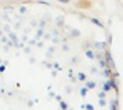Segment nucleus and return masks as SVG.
<instances>
[{
	"mask_svg": "<svg viewBox=\"0 0 123 110\" xmlns=\"http://www.w3.org/2000/svg\"><path fill=\"white\" fill-rule=\"evenodd\" d=\"M77 78H78L79 81L83 82V81L86 80V74H85L84 73H83V72H80V73H79L77 74Z\"/></svg>",
	"mask_w": 123,
	"mask_h": 110,
	"instance_id": "f257e3e1",
	"label": "nucleus"
},
{
	"mask_svg": "<svg viewBox=\"0 0 123 110\" xmlns=\"http://www.w3.org/2000/svg\"><path fill=\"white\" fill-rule=\"evenodd\" d=\"M96 86H97V84H96V82H94V81H88V82H86V84H85V87H86L88 90H93V89L96 88Z\"/></svg>",
	"mask_w": 123,
	"mask_h": 110,
	"instance_id": "f03ea898",
	"label": "nucleus"
},
{
	"mask_svg": "<svg viewBox=\"0 0 123 110\" xmlns=\"http://www.w3.org/2000/svg\"><path fill=\"white\" fill-rule=\"evenodd\" d=\"M88 93V89L86 87H83L80 89V91H79V94H80V97L81 98H85V96L87 95Z\"/></svg>",
	"mask_w": 123,
	"mask_h": 110,
	"instance_id": "7ed1b4c3",
	"label": "nucleus"
},
{
	"mask_svg": "<svg viewBox=\"0 0 123 110\" xmlns=\"http://www.w3.org/2000/svg\"><path fill=\"white\" fill-rule=\"evenodd\" d=\"M59 106H60V108L62 109V110H67V109H68V104H67V102H64V101H60Z\"/></svg>",
	"mask_w": 123,
	"mask_h": 110,
	"instance_id": "20e7f679",
	"label": "nucleus"
},
{
	"mask_svg": "<svg viewBox=\"0 0 123 110\" xmlns=\"http://www.w3.org/2000/svg\"><path fill=\"white\" fill-rule=\"evenodd\" d=\"M110 89H111V87L110 85V82H106L103 84V90H104L103 92H109Z\"/></svg>",
	"mask_w": 123,
	"mask_h": 110,
	"instance_id": "39448f33",
	"label": "nucleus"
},
{
	"mask_svg": "<svg viewBox=\"0 0 123 110\" xmlns=\"http://www.w3.org/2000/svg\"><path fill=\"white\" fill-rule=\"evenodd\" d=\"M85 55H86V57L88 59H94V53H93V51H91V50H87L85 52Z\"/></svg>",
	"mask_w": 123,
	"mask_h": 110,
	"instance_id": "423d86ee",
	"label": "nucleus"
},
{
	"mask_svg": "<svg viewBox=\"0 0 123 110\" xmlns=\"http://www.w3.org/2000/svg\"><path fill=\"white\" fill-rule=\"evenodd\" d=\"M98 104H99L101 107H104V106L107 104L106 99H105V98H99V101H98Z\"/></svg>",
	"mask_w": 123,
	"mask_h": 110,
	"instance_id": "0eeeda50",
	"label": "nucleus"
},
{
	"mask_svg": "<svg viewBox=\"0 0 123 110\" xmlns=\"http://www.w3.org/2000/svg\"><path fill=\"white\" fill-rule=\"evenodd\" d=\"M84 106H85L86 110H95L94 105H93V104H91V103H87V104H85Z\"/></svg>",
	"mask_w": 123,
	"mask_h": 110,
	"instance_id": "6e6552de",
	"label": "nucleus"
},
{
	"mask_svg": "<svg viewBox=\"0 0 123 110\" xmlns=\"http://www.w3.org/2000/svg\"><path fill=\"white\" fill-rule=\"evenodd\" d=\"M99 65H100V67L102 69H104L106 67V63L104 62V60H100V61H99Z\"/></svg>",
	"mask_w": 123,
	"mask_h": 110,
	"instance_id": "1a4fd4ad",
	"label": "nucleus"
},
{
	"mask_svg": "<svg viewBox=\"0 0 123 110\" xmlns=\"http://www.w3.org/2000/svg\"><path fill=\"white\" fill-rule=\"evenodd\" d=\"M105 97H106L105 92H100V93L98 94V98H105Z\"/></svg>",
	"mask_w": 123,
	"mask_h": 110,
	"instance_id": "9d476101",
	"label": "nucleus"
},
{
	"mask_svg": "<svg viewBox=\"0 0 123 110\" xmlns=\"http://www.w3.org/2000/svg\"><path fill=\"white\" fill-rule=\"evenodd\" d=\"M117 103L115 102V103H114V104H111V106H110V110H117Z\"/></svg>",
	"mask_w": 123,
	"mask_h": 110,
	"instance_id": "9b49d317",
	"label": "nucleus"
},
{
	"mask_svg": "<svg viewBox=\"0 0 123 110\" xmlns=\"http://www.w3.org/2000/svg\"><path fill=\"white\" fill-rule=\"evenodd\" d=\"M5 69H6V66L5 65H1V66H0V73L5 72Z\"/></svg>",
	"mask_w": 123,
	"mask_h": 110,
	"instance_id": "f8f14e48",
	"label": "nucleus"
},
{
	"mask_svg": "<svg viewBox=\"0 0 123 110\" xmlns=\"http://www.w3.org/2000/svg\"><path fill=\"white\" fill-rule=\"evenodd\" d=\"M91 73H98V69H96L95 68H92L91 69Z\"/></svg>",
	"mask_w": 123,
	"mask_h": 110,
	"instance_id": "ddd939ff",
	"label": "nucleus"
},
{
	"mask_svg": "<svg viewBox=\"0 0 123 110\" xmlns=\"http://www.w3.org/2000/svg\"><path fill=\"white\" fill-rule=\"evenodd\" d=\"M65 89H66V91H67V93H68V94H70V93H71V88H70V87H68V86H67Z\"/></svg>",
	"mask_w": 123,
	"mask_h": 110,
	"instance_id": "4468645a",
	"label": "nucleus"
},
{
	"mask_svg": "<svg viewBox=\"0 0 123 110\" xmlns=\"http://www.w3.org/2000/svg\"><path fill=\"white\" fill-rule=\"evenodd\" d=\"M105 74L107 76H109V74H110V71H109V69H105Z\"/></svg>",
	"mask_w": 123,
	"mask_h": 110,
	"instance_id": "2eb2a0df",
	"label": "nucleus"
},
{
	"mask_svg": "<svg viewBox=\"0 0 123 110\" xmlns=\"http://www.w3.org/2000/svg\"><path fill=\"white\" fill-rule=\"evenodd\" d=\"M56 99H57V101H61V96L60 95L56 96Z\"/></svg>",
	"mask_w": 123,
	"mask_h": 110,
	"instance_id": "dca6fc26",
	"label": "nucleus"
},
{
	"mask_svg": "<svg viewBox=\"0 0 123 110\" xmlns=\"http://www.w3.org/2000/svg\"><path fill=\"white\" fill-rule=\"evenodd\" d=\"M53 66H54V68H58V66H59V65H58V63H54V64H53Z\"/></svg>",
	"mask_w": 123,
	"mask_h": 110,
	"instance_id": "f3484780",
	"label": "nucleus"
},
{
	"mask_svg": "<svg viewBox=\"0 0 123 110\" xmlns=\"http://www.w3.org/2000/svg\"><path fill=\"white\" fill-rule=\"evenodd\" d=\"M32 103H33V102H32V101H30V102H28V105H29V106H31V105H32Z\"/></svg>",
	"mask_w": 123,
	"mask_h": 110,
	"instance_id": "a211bd4d",
	"label": "nucleus"
},
{
	"mask_svg": "<svg viewBox=\"0 0 123 110\" xmlns=\"http://www.w3.org/2000/svg\"><path fill=\"white\" fill-rule=\"evenodd\" d=\"M114 77H118V76H119V74H118V73H114Z\"/></svg>",
	"mask_w": 123,
	"mask_h": 110,
	"instance_id": "6ab92c4d",
	"label": "nucleus"
},
{
	"mask_svg": "<svg viewBox=\"0 0 123 110\" xmlns=\"http://www.w3.org/2000/svg\"><path fill=\"white\" fill-rule=\"evenodd\" d=\"M53 75L55 76V75H56V72H53Z\"/></svg>",
	"mask_w": 123,
	"mask_h": 110,
	"instance_id": "aec40b11",
	"label": "nucleus"
},
{
	"mask_svg": "<svg viewBox=\"0 0 123 110\" xmlns=\"http://www.w3.org/2000/svg\"><path fill=\"white\" fill-rule=\"evenodd\" d=\"M52 67H53V66L50 65V64H48V68H52Z\"/></svg>",
	"mask_w": 123,
	"mask_h": 110,
	"instance_id": "412c9836",
	"label": "nucleus"
}]
</instances>
